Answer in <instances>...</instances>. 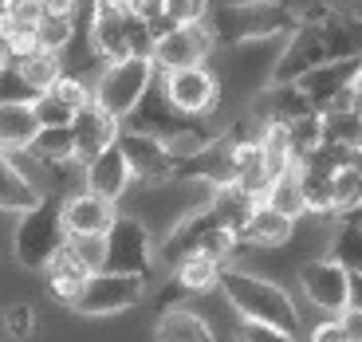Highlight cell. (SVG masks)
<instances>
[{
  "label": "cell",
  "mask_w": 362,
  "mask_h": 342,
  "mask_svg": "<svg viewBox=\"0 0 362 342\" xmlns=\"http://www.w3.org/2000/svg\"><path fill=\"white\" fill-rule=\"evenodd\" d=\"M40 271H44V283H47V291H52V299H59V303H67V307H71L75 291L83 288V279L90 276V271L71 256V248H67V244H59V248L47 256V264Z\"/></svg>",
  "instance_id": "cell-19"
},
{
  "label": "cell",
  "mask_w": 362,
  "mask_h": 342,
  "mask_svg": "<svg viewBox=\"0 0 362 342\" xmlns=\"http://www.w3.org/2000/svg\"><path fill=\"white\" fill-rule=\"evenodd\" d=\"M64 197L55 193H40V201L32 208H24L16 225V260L28 271H40L47 264V256L64 244Z\"/></svg>",
  "instance_id": "cell-5"
},
{
  "label": "cell",
  "mask_w": 362,
  "mask_h": 342,
  "mask_svg": "<svg viewBox=\"0 0 362 342\" xmlns=\"http://www.w3.org/2000/svg\"><path fill=\"white\" fill-rule=\"evenodd\" d=\"M40 201L36 181L28 177L8 153H0V213H24Z\"/></svg>",
  "instance_id": "cell-21"
},
{
  "label": "cell",
  "mask_w": 362,
  "mask_h": 342,
  "mask_svg": "<svg viewBox=\"0 0 362 342\" xmlns=\"http://www.w3.org/2000/svg\"><path fill=\"white\" fill-rule=\"evenodd\" d=\"M95 4H130V0H95Z\"/></svg>",
  "instance_id": "cell-41"
},
{
  "label": "cell",
  "mask_w": 362,
  "mask_h": 342,
  "mask_svg": "<svg viewBox=\"0 0 362 342\" xmlns=\"http://www.w3.org/2000/svg\"><path fill=\"white\" fill-rule=\"evenodd\" d=\"M40 130L32 102H0V153H20Z\"/></svg>",
  "instance_id": "cell-22"
},
{
  "label": "cell",
  "mask_w": 362,
  "mask_h": 342,
  "mask_svg": "<svg viewBox=\"0 0 362 342\" xmlns=\"http://www.w3.org/2000/svg\"><path fill=\"white\" fill-rule=\"evenodd\" d=\"M236 342H296V334L280 331V326H268V323H252L245 319L240 331H236Z\"/></svg>",
  "instance_id": "cell-39"
},
{
  "label": "cell",
  "mask_w": 362,
  "mask_h": 342,
  "mask_svg": "<svg viewBox=\"0 0 362 342\" xmlns=\"http://www.w3.org/2000/svg\"><path fill=\"white\" fill-rule=\"evenodd\" d=\"M158 342H217L209 323L185 307H165L158 319Z\"/></svg>",
  "instance_id": "cell-25"
},
{
  "label": "cell",
  "mask_w": 362,
  "mask_h": 342,
  "mask_svg": "<svg viewBox=\"0 0 362 342\" xmlns=\"http://www.w3.org/2000/svg\"><path fill=\"white\" fill-rule=\"evenodd\" d=\"M4 331H8L12 338H28V334L36 331V311H32L28 303L4 307Z\"/></svg>",
  "instance_id": "cell-37"
},
{
  "label": "cell",
  "mask_w": 362,
  "mask_h": 342,
  "mask_svg": "<svg viewBox=\"0 0 362 342\" xmlns=\"http://www.w3.org/2000/svg\"><path fill=\"white\" fill-rule=\"evenodd\" d=\"M0 4H12V0H0Z\"/></svg>",
  "instance_id": "cell-42"
},
{
  "label": "cell",
  "mask_w": 362,
  "mask_h": 342,
  "mask_svg": "<svg viewBox=\"0 0 362 342\" xmlns=\"http://www.w3.org/2000/svg\"><path fill=\"white\" fill-rule=\"evenodd\" d=\"M291 225H296V220H288V216L276 213L272 205L256 201V208L248 213L245 225H240L236 240H240V244H256V248H276V244H284L291 236Z\"/></svg>",
  "instance_id": "cell-20"
},
{
  "label": "cell",
  "mask_w": 362,
  "mask_h": 342,
  "mask_svg": "<svg viewBox=\"0 0 362 342\" xmlns=\"http://www.w3.org/2000/svg\"><path fill=\"white\" fill-rule=\"evenodd\" d=\"M40 90L20 75V67L12 59H0V102H32Z\"/></svg>",
  "instance_id": "cell-34"
},
{
  "label": "cell",
  "mask_w": 362,
  "mask_h": 342,
  "mask_svg": "<svg viewBox=\"0 0 362 342\" xmlns=\"http://www.w3.org/2000/svg\"><path fill=\"white\" fill-rule=\"evenodd\" d=\"M118 134V118L107 114L95 102H83L71 114V162H90L99 150H107Z\"/></svg>",
  "instance_id": "cell-15"
},
{
  "label": "cell",
  "mask_w": 362,
  "mask_h": 342,
  "mask_svg": "<svg viewBox=\"0 0 362 342\" xmlns=\"http://www.w3.org/2000/svg\"><path fill=\"white\" fill-rule=\"evenodd\" d=\"M252 208H256V197H248L245 189H236L233 181H228V185H213L209 213H213V220H217V225L240 232V225L248 220V213H252Z\"/></svg>",
  "instance_id": "cell-26"
},
{
  "label": "cell",
  "mask_w": 362,
  "mask_h": 342,
  "mask_svg": "<svg viewBox=\"0 0 362 342\" xmlns=\"http://www.w3.org/2000/svg\"><path fill=\"white\" fill-rule=\"evenodd\" d=\"M217 283L225 291V299L236 307L240 319H252V323H268V326H280L288 334H299V311L291 303V295L272 283L264 276H252V271H240V268H217Z\"/></svg>",
  "instance_id": "cell-3"
},
{
  "label": "cell",
  "mask_w": 362,
  "mask_h": 342,
  "mask_svg": "<svg viewBox=\"0 0 362 342\" xmlns=\"http://www.w3.org/2000/svg\"><path fill=\"white\" fill-rule=\"evenodd\" d=\"M20 153L36 158V165H47V170L71 165V126H40Z\"/></svg>",
  "instance_id": "cell-24"
},
{
  "label": "cell",
  "mask_w": 362,
  "mask_h": 342,
  "mask_svg": "<svg viewBox=\"0 0 362 342\" xmlns=\"http://www.w3.org/2000/svg\"><path fill=\"white\" fill-rule=\"evenodd\" d=\"M162 8L173 24H197V20H205L209 0H162Z\"/></svg>",
  "instance_id": "cell-38"
},
{
  "label": "cell",
  "mask_w": 362,
  "mask_h": 342,
  "mask_svg": "<svg viewBox=\"0 0 362 342\" xmlns=\"http://www.w3.org/2000/svg\"><path fill=\"white\" fill-rule=\"evenodd\" d=\"M115 201L99 197V193H75V197L64 201V232H90V236H103L110 225H115Z\"/></svg>",
  "instance_id": "cell-18"
},
{
  "label": "cell",
  "mask_w": 362,
  "mask_h": 342,
  "mask_svg": "<svg viewBox=\"0 0 362 342\" xmlns=\"http://www.w3.org/2000/svg\"><path fill=\"white\" fill-rule=\"evenodd\" d=\"M319 126H323V142L358 150V110H351V114H319Z\"/></svg>",
  "instance_id": "cell-32"
},
{
  "label": "cell",
  "mask_w": 362,
  "mask_h": 342,
  "mask_svg": "<svg viewBox=\"0 0 362 342\" xmlns=\"http://www.w3.org/2000/svg\"><path fill=\"white\" fill-rule=\"evenodd\" d=\"M311 342H354V338L346 334V326L339 323V319H331V323L315 326V334H311Z\"/></svg>",
  "instance_id": "cell-40"
},
{
  "label": "cell",
  "mask_w": 362,
  "mask_h": 342,
  "mask_svg": "<svg viewBox=\"0 0 362 342\" xmlns=\"http://www.w3.org/2000/svg\"><path fill=\"white\" fill-rule=\"evenodd\" d=\"M103 240H107V252H103L99 271H130V276H142L150 283V271H154V240H150L142 220L118 213L115 225L103 232Z\"/></svg>",
  "instance_id": "cell-8"
},
{
  "label": "cell",
  "mask_w": 362,
  "mask_h": 342,
  "mask_svg": "<svg viewBox=\"0 0 362 342\" xmlns=\"http://www.w3.org/2000/svg\"><path fill=\"white\" fill-rule=\"evenodd\" d=\"M32 36H36V47L59 52V47L67 44V36H71V20H67V16H52V12H44V16L36 20V28H32Z\"/></svg>",
  "instance_id": "cell-36"
},
{
  "label": "cell",
  "mask_w": 362,
  "mask_h": 342,
  "mask_svg": "<svg viewBox=\"0 0 362 342\" xmlns=\"http://www.w3.org/2000/svg\"><path fill=\"white\" fill-rule=\"evenodd\" d=\"M115 146L122 150V158L130 162L134 181H170V177H173V165H177V158L165 150L158 134H146V130H138V126L118 122Z\"/></svg>",
  "instance_id": "cell-12"
},
{
  "label": "cell",
  "mask_w": 362,
  "mask_h": 342,
  "mask_svg": "<svg viewBox=\"0 0 362 342\" xmlns=\"http://www.w3.org/2000/svg\"><path fill=\"white\" fill-rule=\"evenodd\" d=\"M32 114H36L40 126H71L75 107H67L55 90H40L36 99H32Z\"/></svg>",
  "instance_id": "cell-33"
},
{
  "label": "cell",
  "mask_w": 362,
  "mask_h": 342,
  "mask_svg": "<svg viewBox=\"0 0 362 342\" xmlns=\"http://www.w3.org/2000/svg\"><path fill=\"white\" fill-rule=\"evenodd\" d=\"M4 59H12V64L20 67V75H24L36 90H47L55 79H59V71H64V67H59V55L47 52V47H36V44L28 47V52L4 55Z\"/></svg>",
  "instance_id": "cell-27"
},
{
  "label": "cell",
  "mask_w": 362,
  "mask_h": 342,
  "mask_svg": "<svg viewBox=\"0 0 362 342\" xmlns=\"http://www.w3.org/2000/svg\"><path fill=\"white\" fill-rule=\"evenodd\" d=\"M213 225H217V220H213L209 205L197 208V213H185L177 225L170 228V236L162 240V248H154V268L170 271L173 264H181L185 256H193V252H197V244H201V236H205Z\"/></svg>",
  "instance_id": "cell-17"
},
{
  "label": "cell",
  "mask_w": 362,
  "mask_h": 342,
  "mask_svg": "<svg viewBox=\"0 0 362 342\" xmlns=\"http://www.w3.org/2000/svg\"><path fill=\"white\" fill-rule=\"evenodd\" d=\"M90 40L103 59H122V55H146L154 52V36L146 20H138L127 4H99L90 20Z\"/></svg>",
  "instance_id": "cell-6"
},
{
  "label": "cell",
  "mask_w": 362,
  "mask_h": 342,
  "mask_svg": "<svg viewBox=\"0 0 362 342\" xmlns=\"http://www.w3.org/2000/svg\"><path fill=\"white\" fill-rule=\"evenodd\" d=\"M264 205H272L276 213H284V216H288V220H296V216H303V213H308V201H303V189H299L296 165L272 177L268 193H264Z\"/></svg>",
  "instance_id": "cell-28"
},
{
  "label": "cell",
  "mask_w": 362,
  "mask_h": 342,
  "mask_svg": "<svg viewBox=\"0 0 362 342\" xmlns=\"http://www.w3.org/2000/svg\"><path fill=\"white\" fill-rule=\"evenodd\" d=\"M284 134H288V150H291V162H299L308 150H315L323 142V126H319V114H299L284 122Z\"/></svg>",
  "instance_id": "cell-31"
},
{
  "label": "cell",
  "mask_w": 362,
  "mask_h": 342,
  "mask_svg": "<svg viewBox=\"0 0 362 342\" xmlns=\"http://www.w3.org/2000/svg\"><path fill=\"white\" fill-rule=\"evenodd\" d=\"M213 36H209L205 20H197V24H173L170 32H162V36L154 40V52H150V64L158 67V71H177V67H197L209 59V52H213Z\"/></svg>",
  "instance_id": "cell-11"
},
{
  "label": "cell",
  "mask_w": 362,
  "mask_h": 342,
  "mask_svg": "<svg viewBox=\"0 0 362 342\" xmlns=\"http://www.w3.org/2000/svg\"><path fill=\"white\" fill-rule=\"evenodd\" d=\"M146 295V279L130 276V271H90L83 279V288L75 291L71 311L79 315H118L138 307V299Z\"/></svg>",
  "instance_id": "cell-7"
},
{
  "label": "cell",
  "mask_w": 362,
  "mask_h": 342,
  "mask_svg": "<svg viewBox=\"0 0 362 342\" xmlns=\"http://www.w3.org/2000/svg\"><path fill=\"white\" fill-rule=\"evenodd\" d=\"M299 288L308 295L311 307L327 311V315H339L343 307L362 303L358 299V271H346L339 268L331 256L327 260H308L299 268Z\"/></svg>",
  "instance_id": "cell-9"
},
{
  "label": "cell",
  "mask_w": 362,
  "mask_h": 342,
  "mask_svg": "<svg viewBox=\"0 0 362 342\" xmlns=\"http://www.w3.org/2000/svg\"><path fill=\"white\" fill-rule=\"evenodd\" d=\"M154 79V64L146 55H122V59H107L99 67V75L90 79V102L103 107L107 114L127 118L138 107V99L146 95Z\"/></svg>",
  "instance_id": "cell-4"
},
{
  "label": "cell",
  "mask_w": 362,
  "mask_h": 342,
  "mask_svg": "<svg viewBox=\"0 0 362 342\" xmlns=\"http://www.w3.org/2000/svg\"><path fill=\"white\" fill-rule=\"evenodd\" d=\"M339 55H358V20L331 4H311L308 12H299V24L291 28V44L276 59L272 83H296L303 71L319 67L323 59H339Z\"/></svg>",
  "instance_id": "cell-1"
},
{
  "label": "cell",
  "mask_w": 362,
  "mask_h": 342,
  "mask_svg": "<svg viewBox=\"0 0 362 342\" xmlns=\"http://www.w3.org/2000/svg\"><path fill=\"white\" fill-rule=\"evenodd\" d=\"M83 185H87L90 193H99V197L115 201L127 197L130 185H134V173H130V162L122 158V150H118L115 142L107 146V150H99L90 162H83Z\"/></svg>",
  "instance_id": "cell-16"
},
{
  "label": "cell",
  "mask_w": 362,
  "mask_h": 342,
  "mask_svg": "<svg viewBox=\"0 0 362 342\" xmlns=\"http://www.w3.org/2000/svg\"><path fill=\"white\" fill-rule=\"evenodd\" d=\"M311 102L303 99V90L296 87V83H272L268 90H264L260 107H256V118H264V122H288V118H299V114H311Z\"/></svg>",
  "instance_id": "cell-23"
},
{
  "label": "cell",
  "mask_w": 362,
  "mask_h": 342,
  "mask_svg": "<svg viewBox=\"0 0 362 342\" xmlns=\"http://www.w3.org/2000/svg\"><path fill=\"white\" fill-rule=\"evenodd\" d=\"M358 67H362L358 55L323 59L319 67H311V71L299 75L296 87L303 90V99H308L311 107H315V114H319V107H323L327 99H335L339 90H346V87H354V83H358Z\"/></svg>",
  "instance_id": "cell-13"
},
{
  "label": "cell",
  "mask_w": 362,
  "mask_h": 342,
  "mask_svg": "<svg viewBox=\"0 0 362 342\" xmlns=\"http://www.w3.org/2000/svg\"><path fill=\"white\" fill-rule=\"evenodd\" d=\"M217 268H221L217 260H209V256H201V252H193V256H185L181 264H173L165 288L158 291V307H162V311L165 307H181L185 299L209 291L213 283H217Z\"/></svg>",
  "instance_id": "cell-14"
},
{
  "label": "cell",
  "mask_w": 362,
  "mask_h": 342,
  "mask_svg": "<svg viewBox=\"0 0 362 342\" xmlns=\"http://www.w3.org/2000/svg\"><path fill=\"white\" fill-rule=\"evenodd\" d=\"M64 244L71 248V256L83 264L87 271H99L103 268V252H107V240L103 236H90V232H67Z\"/></svg>",
  "instance_id": "cell-35"
},
{
  "label": "cell",
  "mask_w": 362,
  "mask_h": 342,
  "mask_svg": "<svg viewBox=\"0 0 362 342\" xmlns=\"http://www.w3.org/2000/svg\"><path fill=\"white\" fill-rule=\"evenodd\" d=\"M299 24V12L280 4V0H240V4H217L205 12V28L213 44L236 47L252 44V40H272V36H291Z\"/></svg>",
  "instance_id": "cell-2"
},
{
  "label": "cell",
  "mask_w": 362,
  "mask_h": 342,
  "mask_svg": "<svg viewBox=\"0 0 362 342\" xmlns=\"http://www.w3.org/2000/svg\"><path fill=\"white\" fill-rule=\"evenodd\" d=\"M343 225L335 232V244H331V260L346 271H362V228H358V213L339 216Z\"/></svg>",
  "instance_id": "cell-30"
},
{
  "label": "cell",
  "mask_w": 362,
  "mask_h": 342,
  "mask_svg": "<svg viewBox=\"0 0 362 342\" xmlns=\"http://www.w3.org/2000/svg\"><path fill=\"white\" fill-rule=\"evenodd\" d=\"M358 189H362V170H358V158L354 162H343L331 177V208L327 213L346 216V213H358Z\"/></svg>",
  "instance_id": "cell-29"
},
{
  "label": "cell",
  "mask_w": 362,
  "mask_h": 342,
  "mask_svg": "<svg viewBox=\"0 0 362 342\" xmlns=\"http://www.w3.org/2000/svg\"><path fill=\"white\" fill-rule=\"evenodd\" d=\"M162 79V95L177 114L185 118H205L217 110V99H221V87L217 79L205 71V64L197 67H177V71H158Z\"/></svg>",
  "instance_id": "cell-10"
}]
</instances>
